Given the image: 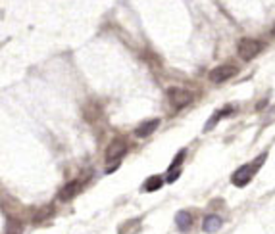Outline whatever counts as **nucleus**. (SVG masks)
I'll return each instance as SVG.
<instances>
[{
	"mask_svg": "<svg viewBox=\"0 0 275 234\" xmlns=\"http://www.w3.org/2000/svg\"><path fill=\"white\" fill-rule=\"evenodd\" d=\"M158 125H160V119H150V121H144L141 127L135 129V137H139V139H146V137H150L156 129H158Z\"/></svg>",
	"mask_w": 275,
	"mask_h": 234,
	"instance_id": "6",
	"label": "nucleus"
},
{
	"mask_svg": "<svg viewBox=\"0 0 275 234\" xmlns=\"http://www.w3.org/2000/svg\"><path fill=\"white\" fill-rule=\"evenodd\" d=\"M79 188H81L79 181L67 182L66 186L62 188V192H60V200H62V202H69V200H73V196L79 192Z\"/></svg>",
	"mask_w": 275,
	"mask_h": 234,
	"instance_id": "8",
	"label": "nucleus"
},
{
	"mask_svg": "<svg viewBox=\"0 0 275 234\" xmlns=\"http://www.w3.org/2000/svg\"><path fill=\"white\" fill-rule=\"evenodd\" d=\"M175 223L181 232H187L189 228L193 226V217H191V213L189 211H179L175 215Z\"/></svg>",
	"mask_w": 275,
	"mask_h": 234,
	"instance_id": "10",
	"label": "nucleus"
},
{
	"mask_svg": "<svg viewBox=\"0 0 275 234\" xmlns=\"http://www.w3.org/2000/svg\"><path fill=\"white\" fill-rule=\"evenodd\" d=\"M167 98H169V104L177 109L189 106L193 100H195V92L185 90V88H169L167 90Z\"/></svg>",
	"mask_w": 275,
	"mask_h": 234,
	"instance_id": "1",
	"label": "nucleus"
},
{
	"mask_svg": "<svg viewBox=\"0 0 275 234\" xmlns=\"http://www.w3.org/2000/svg\"><path fill=\"white\" fill-rule=\"evenodd\" d=\"M185 154H187V150H181V152L175 156V160L171 161V165H169V175H167V179H165L167 182H173L177 177H179V173H181V169H179V163L185 160Z\"/></svg>",
	"mask_w": 275,
	"mask_h": 234,
	"instance_id": "7",
	"label": "nucleus"
},
{
	"mask_svg": "<svg viewBox=\"0 0 275 234\" xmlns=\"http://www.w3.org/2000/svg\"><path fill=\"white\" fill-rule=\"evenodd\" d=\"M162 184H164V179H162V177H158V175H156V177H150V179H148V181L144 182V190H148V192H154V190H158V188H160V186H162Z\"/></svg>",
	"mask_w": 275,
	"mask_h": 234,
	"instance_id": "12",
	"label": "nucleus"
},
{
	"mask_svg": "<svg viewBox=\"0 0 275 234\" xmlns=\"http://www.w3.org/2000/svg\"><path fill=\"white\" fill-rule=\"evenodd\" d=\"M221 224H223V221H221V217H218V215H208L206 219H204V223H202V228H204V232H218L221 228Z\"/></svg>",
	"mask_w": 275,
	"mask_h": 234,
	"instance_id": "9",
	"label": "nucleus"
},
{
	"mask_svg": "<svg viewBox=\"0 0 275 234\" xmlns=\"http://www.w3.org/2000/svg\"><path fill=\"white\" fill-rule=\"evenodd\" d=\"M239 73V69L235 67V65H218L216 69H212L210 71V81H214V83H223V81H229L231 77Z\"/></svg>",
	"mask_w": 275,
	"mask_h": 234,
	"instance_id": "4",
	"label": "nucleus"
},
{
	"mask_svg": "<svg viewBox=\"0 0 275 234\" xmlns=\"http://www.w3.org/2000/svg\"><path fill=\"white\" fill-rule=\"evenodd\" d=\"M139 224H141V221L137 219H131V221H127V223H123L120 226V230H118V234H135L137 230H139Z\"/></svg>",
	"mask_w": 275,
	"mask_h": 234,
	"instance_id": "11",
	"label": "nucleus"
},
{
	"mask_svg": "<svg viewBox=\"0 0 275 234\" xmlns=\"http://www.w3.org/2000/svg\"><path fill=\"white\" fill-rule=\"evenodd\" d=\"M125 154V142L123 140H114L110 146H108V150H106V161L108 163H112L110 167L106 169V173H112V171H116V167H118V163H120L121 156Z\"/></svg>",
	"mask_w": 275,
	"mask_h": 234,
	"instance_id": "2",
	"label": "nucleus"
},
{
	"mask_svg": "<svg viewBox=\"0 0 275 234\" xmlns=\"http://www.w3.org/2000/svg\"><path fill=\"white\" fill-rule=\"evenodd\" d=\"M252 175H254L252 165H242L241 169H237L233 173V184H235V186H244V184L250 182Z\"/></svg>",
	"mask_w": 275,
	"mask_h": 234,
	"instance_id": "5",
	"label": "nucleus"
},
{
	"mask_svg": "<svg viewBox=\"0 0 275 234\" xmlns=\"http://www.w3.org/2000/svg\"><path fill=\"white\" fill-rule=\"evenodd\" d=\"M6 234H22V224L16 223V221H12V223L8 224V230H6Z\"/></svg>",
	"mask_w": 275,
	"mask_h": 234,
	"instance_id": "14",
	"label": "nucleus"
},
{
	"mask_svg": "<svg viewBox=\"0 0 275 234\" xmlns=\"http://www.w3.org/2000/svg\"><path fill=\"white\" fill-rule=\"evenodd\" d=\"M260 50H262V43H258L254 39H244L239 43V56L244 62H250L254 56H258Z\"/></svg>",
	"mask_w": 275,
	"mask_h": 234,
	"instance_id": "3",
	"label": "nucleus"
},
{
	"mask_svg": "<svg viewBox=\"0 0 275 234\" xmlns=\"http://www.w3.org/2000/svg\"><path fill=\"white\" fill-rule=\"evenodd\" d=\"M229 111H231V109H223V111H220V113H216V115H214V117H210L208 125L204 127V131H210V129H212V127H214V125H216V121H218V119H220L221 115H225V113H229Z\"/></svg>",
	"mask_w": 275,
	"mask_h": 234,
	"instance_id": "13",
	"label": "nucleus"
}]
</instances>
